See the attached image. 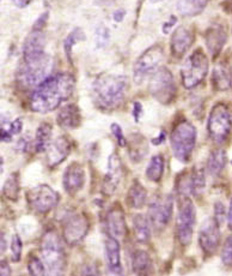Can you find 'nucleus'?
I'll list each match as a JSON object with an SVG mask.
<instances>
[{"label": "nucleus", "instance_id": "f257e3e1", "mask_svg": "<svg viewBox=\"0 0 232 276\" xmlns=\"http://www.w3.org/2000/svg\"><path fill=\"white\" fill-rule=\"evenodd\" d=\"M76 79L72 74L60 72L40 83L30 96V109L35 113H50L72 96Z\"/></svg>", "mask_w": 232, "mask_h": 276}, {"label": "nucleus", "instance_id": "f03ea898", "mask_svg": "<svg viewBox=\"0 0 232 276\" xmlns=\"http://www.w3.org/2000/svg\"><path fill=\"white\" fill-rule=\"evenodd\" d=\"M128 90V78L122 74H102L93 82V101L99 109L114 111L122 105Z\"/></svg>", "mask_w": 232, "mask_h": 276}, {"label": "nucleus", "instance_id": "7ed1b4c3", "mask_svg": "<svg viewBox=\"0 0 232 276\" xmlns=\"http://www.w3.org/2000/svg\"><path fill=\"white\" fill-rule=\"evenodd\" d=\"M53 68L51 58L47 53L23 57V62L17 71V79L24 88L37 87L49 77Z\"/></svg>", "mask_w": 232, "mask_h": 276}, {"label": "nucleus", "instance_id": "20e7f679", "mask_svg": "<svg viewBox=\"0 0 232 276\" xmlns=\"http://www.w3.org/2000/svg\"><path fill=\"white\" fill-rule=\"evenodd\" d=\"M41 258L49 275H61L66 269V254L61 238L54 229H48L41 240Z\"/></svg>", "mask_w": 232, "mask_h": 276}, {"label": "nucleus", "instance_id": "39448f33", "mask_svg": "<svg viewBox=\"0 0 232 276\" xmlns=\"http://www.w3.org/2000/svg\"><path fill=\"white\" fill-rule=\"evenodd\" d=\"M196 144V129L188 120H182L170 135V145L174 156L180 162L187 163L191 159Z\"/></svg>", "mask_w": 232, "mask_h": 276}, {"label": "nucleus", "instance_id": "423d86ee", "mask_svg": "<svg viewBox=\"0 0 232 276\" xmlns=\"http://www.w3.org/2000/svg\"><path fill=\"white\" fill-rule=\"evenodd\" d=\"M210 69L208 57L202 48H196L181 68V80L186 89L197 87L206 78Z\"/></svg>", "mask_w": 232, "mask_h": 276}, {"label": "nucleus", "instance_id": "0eeeda50", "mask_svg": "<svg viewBox=\"0 0 232 276\" xmlns=\"http://www.w3.org/2000/svg\"><path fill=\"white\" fill-rule=\"evenodd\" d=\"M232 131V118L225 103L219 102L211 109L207 122V132L214 143L222 144Z\"/></svg>", "mask_w": 232, "mask_h": 276}, {"label": "nucleus", "instance_id": "6e6552de", "mask_svg": "<svg viewBox=\"0 0 232 276\" xmlns=\"http://www.w3.org/2000/svg\"><path fill=\"white\" fill-rule=\"evenodd\" d=\"M148 90L154 99L163 105L173 103L176 97L177 87L171 71L167 68H159L151 77Z\"/></svg>", "mask_w": 232, "mask_h": 276}, {"label": "nucleus", "instance_id": "1a4fd4ad", "mask_svg": "<svg viewBox=\"0 0 232 276\" xmlns=\"http://www.w3.org/2000/svg\"><path fill=\"white\" fill-rule=\"evenodd\" d=\"M196 222V209L193 201L189 197H183L180 204L179 214L176 217L177 239L182 246H188L191 243L194 227Z\"/></svg>", "mask_w": 232, "mask_h": 276}, {"label": "nucleus", "instance_id": "9d476101", "mask_svg": "<svg viewBox=\"0 0 232 276\" xmlns=\"http://www.w3.org/2000/svg\"><path fill=\"white\" fill-rule=\"evenodd\" d=\"M174 212V198L171 195L154 196L148 204V220L156 232H162L170 223Z\"/></svg>", "mask_w": 232, "mask_h": 276}, {"label": "nucleus", "instance_id": "9b49d317", "mask_svg": "<svg viewBox=\"0 0 232 276\" xmlns=\"http://www.w3.org/2000/svg\"><path fill=\"white\" fill-rule=\"evenodd\" d=\"M164 59V50L160 45H153L147 48L134 64L133 79L137 84H141L148 76L158 70L160 63Z\"/></svg>", "mask_w": 232, "mask_h": 276}, {"label": "nucleus", "instance_id": "f8f14e48", "mask_svg": "<svg viewBox=\"0 0 232 276\" xmlns=\"http://www.w3.org/2000/svg\"><path fill=\"white\" fill-rule=\"evenodd\" d=\"M90 229V221L84 212H72L64 218L62 238L68 246H77L84 240Z\"/></svg>", "mask_w": 232, "mask_h": 276}, {"label": "nucleus", "instance_id": "ddd939ff", "mask_svg": "<svg viewBox=\"0 0 232 276\" xmlns=\"http://www.w3.org/2000/svg\"><path fill=\"white\" fill-rule=\"evenodd\" d=\"M27 201L34 211L39 214H48L58 206L60 196L49 185L41 184L28 191Z\"/></svg>", "mask_w": 232, "mask_h": 276}, {"label": "nucleus", "instance_id": "4468645a", "mask_svg": "<svg viewBox=\"0 0 232 276\" xmlns=\"http://www.w3.org/2000/svg\"><path fill=\"white\" fill-rule=\"evenodd\" d=\"M220 237H222L220 225L217 222L216 218H206L200 226L199 237H197L199 245L206 257H211L216 254L220 244Z\"/></svg>", "mask_w": 232, "mask_h": 276}, {"label": "nucleus", "instance_id": "2eb2a0df", "mask_svg": "<svg viewBox=\"0 0 232 276\" xmlns=\"http://www.w3.org/2000/svg\"><path fill=\"white\" fill-rule=\"evenodd\" d=\"M71 150H72V143H71L70 138L65 136V135L51 140L47 150H46V160H47L48 167L51 169L61 165L67 159Z\"/></svg>", "mask_w": 232, "mask_h": 276}, {"label": "nucleus", "instance_id": "dca6fc26", "mask_svg": "<svg viewBox=\"0 0 232 276\" xmlns=\"http://www.w3.org/2000/svg\"><path fill=\"white\" fill-rule=\"evenodd\" d=\"M122 166L120 156L116 153H113L109 156L108 160V171L103 178L102 183V192L107 196H111L115 194L117 186L122 179Z\"/></svg>", "mask_w": 232, "mask_h": 276}, {"label": "nucleus", "instance_id": "f3484780", "mask_svg": "<svg viewBox=\"0 0 232 276\" xmlns=\"http://www.w3.org/2000/svg\"><path fill=\"white\" fill-rule=\"evenodd\" d=\"M105 229L110 237L116 239H124L127 235V223H126L125 212L119 204L111 207L105 215Z\"/></svg>", "mask_w": 232, "mask_h": 276}, {"label": "nucleus", "instance_id": "a211bd4d", "mask_svg": "<svg viewBox=\"0 0 232 276\" xmlns=\"http://www.w3.org/2000/svg\"><path fill=\"white\" fill-rule=\"evenodd\" d=\"M62 185L68 195L74 196L84 188L85 185V169L82 163L72 162L66 168L62 177Z\"/></svg>", "mask_w": 232, "mask_h": 276}, {"label": "nucleus", "instance_id": "6ab92c4d", "mask_svg": "<svg viewBox=\"0 0 232 276\" xmlns=\"http://www.w3.org/2000/svg\"><path fill=\"white\" fill-rule=\"evenodd\" d=\"M194 42L193 31L186 27H179L174 31L170 40V51L176 59L182 58Z\"/></svg>", "mask_w": 232, "mask_h": 276}, {"label": "nucleus", "instance_id": "aec40b11", "mask_svg": "<svg viewBox=\"0 0 232 276\" xmlns=\"http://www.w3.org/2000/svg\"><path fill=\"white\" fill-rule=\"evenodd\" d=\"M104 251L109 273L114 275H121L124 269L121 264V246L119 239L108 235L104 243Z\"/></svg>", "mask_w": 232, "mask_h": 276}, {"label": "nucleus", "instance_id": "412c9836", "mask_svg": "<svg viewBox=\"0 0 232 276\" xmlns=\"http://www.w3.org/2000/svg\"><path fill=\"white\" fill-rule=\"evenodd\" d=\"M205 40L207 50L210 52L212 58L216 59L226 44L228 34H226V30L224 29L223 25H212V27L208 28L207 31H206Z\"/></svg>", "mask_w": 232, "mask_h": 276}, {"label": "nucleus", "instance_id": "4be33fe9", "mask_svg": "<svg viewBox=\"0 0 232 276\" xmlns=\"http://www.w3.org/2000/svg\"><path fill=\"white\" fill-rule=\"evenodd\" d=\"M56 122L62 130H74L79 128L82 124V114L78 106L74 103H68L60 108Z\"/></svg>", "mask_w": 232, "mask_h": 276}, {"label": "nucleus", "instance_id": "5701e85b", "mask_svg": "<svg viewBox=\"0 0 232 276\" xmlns=\"http://www.w3.org/2000/svg\"><path fill=\"white\" fill-rule=\"evenodd\" d=\"M46 36L42 30L34 29L28 35L23 46V57L35 56V54L45 53Z\"/></svg>", "mask_w": 232, "mask_h": 276}, {"label": "nucleus", "instance_id": "b1692460", "mask_svg": "<svg viewBox=\"0 0 232 276\" xmlns=\"http://www.w3.org/2000/svg\"><path fill=\"white\" fill-rule=\"evenodd\" d=\"M128 140V139H127ZM128 149H130V157L133 162L138 163L147 155L148 145L146 138L140 134L131 135L128 140Z\"/></svg>", "mask_w": 232, "mask_h": 276}, {"label": "nucleus", "instance_id": "393cba45", "mask_svg": "<svg viewBox=\"0 0 232 276\" xmlns=\"http://www.w3.org/2000/svg\"><path fill=\"white\" fill-rule=\"evenodd\" d=\"M128 206L133 209H142L147 202V191L139 180L132 183L127 194Z\"/></svg>", "mask_w": 232, "mask_h": 276}, {"label": "nucleus", "instance_id": "a878e982", "mask_svg": "<svg viewBox=\"0 0 232 276\" xmlns=\"http://www.w3.org/2000/svg\"><path fill=\"white\" fill-rule=\"evenodd\" d=\"M132 270L137 275L150 274L152 270V260L145 250H136L132 255Z\"/></svg>", "mask_w": 232, "mask_h": 276}, {"label": "nucleus", "instance_id": "bb28decb", "mask_svg": "<svg viewBox=\"0 0 232 276\" xmlns=\"http://www.w3.org/2000/svg\"><path fill=\"white\" fill-rule=\"evenodd\" d=\"M151 222L142 214H137L133 217V231L134 237L138 243L146 244L151 238Z\"/></svg>", "mask_w": 232, "mask_h": 276}, {"label": "nucleus", "instance_id": "cd10ccee", "mask_svg": "<svg viewBox=\"0 0 232 276\" xmlns=\"http://www.w3.org/2000/svg\"><path fill=\"white\" fill-rule=\"evenodd\" d=\"M208 0H177L176 8L180 15L185 17H194L205 10Z\"/></svg>", "mask_w": 232, "mask_h": 276}, {"label": "nucleus", "instance_id": "c85d7f7f", "mask_svg": "<svg viewBox=\"0 0 232 276\" xmlns=\"http://www.w3.org/2000/svg\"><path fill=\"white\" fill-rule=\"evenodd\" d=\"M165 160L162 154H157L151 157L147 167H146V177L153 183H159L164 174Z\"/></svg>", "mask_w": 232, "mask_h": 276}, {"label": "nucleus", "instance_id": "c756f323", "mask_svg": "<svg viewBox=\"0 0 232 276\" xmlns=\"http://www.w3.org/2000/svg\"><path fill=\"white\" fill-rule=\"evenodd\" d=\"M228 156H226L225 150L223 149H216L210 154L207 160V171L212 177H217L223 172L225 168Z\"/></svg>", "mask_w": 232, "mask_h": 276}, {"label": "nucleus", "instance_id": "7c9ffc66", "mask_svg": "<svg viewBox=\"0 0 232 276\" xmlns=\"http://www.w3.org/2000/svg\"><path fill=\"white\" fill-rule=\"evenodd\" d=\"M51 125L48 123H44L37 128L35 134V150L37 153H44L47 150L48 145L50 144L51 138Z\"/></svg>", "mask_w": 232, "mask_h": 276}, {"label": "nucleus", "instance_id": "2f4dec72", "mask_svg": "<svg viewBox=\"0 0 232 276\" xmlns=\"http://www.w3.org/2000/svg\"><path fill=\"white\" fill-rule=\"evenodd\" d=\"M212 83H213L216 90L224 91L231 89L230 70L223 68V66H217L213 71V76H212Z\"/></svg>", "mask_w": 232, "mask_h": 276}, {"label": "nucleus", "instance_id": "473e14b6", "mask_svg": "<svg viewBox=\"0 0 232 276\" xmlns=\"http://www.w3.org/2000/svg\"><path fill=\"white\" fill-rule=\"evenodd\" d=\"M19 174L18 173H12L8 175L7 180L4 184V188H2V195L8 201H12V202H17L19 196Z\"/></svg>", "mask_w": 232, "mask_h": 276}, {"label": "nucleus", "instance_id": "72a5a7b5", "mask_svg": "<svg viewBox=\"0 0 232 276\" xmlns=\"http://www.w3.org/2000/svg\"><path fill=\"white\" fill-rule=\"evenodd\" d=\"M84 40H85V34L83 33V30L80 29V28L73 29L64 40V51L66 56H67L68 62L72 63V50L74 46L78 44L79 41H84Z\"/></svg>", "mask_w": 232, "mask_h": 276}, {"label": "nucleus", "instance_id": "f704fd0d", "mask_svg": "<svg viewBox=\"0 0 232 276\" xmlns=\"http://www.w3.org/2000/svg\"><path fill=\"white\" fill-rule=\"evenodd\" d=\"M191 178H193V194L200 195L206 186L205 171L202 168H194L191 172Z\"/></svg>", "mask_w": 232, "mask_h": 276}, {"label": "nucleus", "instance_id": "c9c22d12", "mask_svg": "<svg viewBox=\"0 0 232 276\" xmlns=\"http://www.w3.org/2000/svg\"><path fill=\"white\" fill-rule=\"evenodd\" d=\"M28 272L30 275H45L47 273V268L44 260L37 256H30L28 260Z\"/></svg>", "mask_w": 232, "mask_h": 276}, {"label": "nucleus", "instance_id": "e433bc0d", "mask_svg": "<svg viewBox=\"0 0 232 276\" xmlns=\"http://www.w3.org/2000/svg\"><path fill=\"white\" fill-rule=\"evenodd\" d=\"M94 40H96V46L98 48L107 47L109 41H110V33H109V29L104 24L98 25V27L96 28Z\"/></svg>", "mask_w": 232, "mask_h": 276}, {"label": "nucleus", "instance_id": "4c0bfd02", "mask_svg": "<svg viewBox=\"0 0 232 276\" xmlns=\"http://www.w3.org/2000/svg\"><path fill=\"white\" fill-rule=\"evenodd\" d=\"M222 262L226 267H232V235L225 240L222 249Z\"/></svg>", "mask_w": 232, "mask_h": 276}, {"label": "nucleus", "instance_id": "58836bf2", "mask_svg": "<svg viewBox=\"0 0 232 276\" xmlns=\"http://www.w3.org/2000/svg\"><path fill=\"white\" fill-rule=\"evenodd\" d=\"M22 250L23 244L21 240V237L18 234H15L11 240V251H12V261L19 262L22 258Z\"/></svg>", "mask_w": 232, "mask_h": 276}, {"label": "nucleus", "instance_id": "ea45409f", "mask_svg": "<svg viewBox=\"0 0 232 276\" xmlns=\"http://www.w3.org/2000/svg\"><path fill=\"white\" fill-rule=\"evenodd\" d=\"M110 130H111V134H113L114 137H115L117 144L121 146V148H126L128 144V140H127V138L125 137L121 126H120L119 124L113 123L110 125Z\"/></svg>", "mask_w": 232, "mask_h": 276}, {"label": "nucleus", "instance_id": "a19ab883", "mask_svg": "<svg viewBox=\"0 0 232 276\" xmlns=\"http://www.w3.org/2000/svg\"><path fill=\"white\" fill-rule=\"evenodd\" d=\"M214 218L219 225H223L225 221V218H228V214H226L225 206L220 201L214 203Z\"/></svg>", "mask_w": 232, "mask_h": 276}, {"label": "nucleus", "instance_id": "79ce46f5", "mask_svg": "<svg viewBox=\"0 0 232 276\" xmlns=\"http://www.w3.org/2000/svg\"><path fill=\"white\" fill-rule=\"evenodd\" d=\"M31 144V138L30 136H23L22 138H19L18 142L16 144V151H21V153H27L29 150Z\"/></svg>", "mask_w": 232, "mask_h": 276}, {"label": "nucleus", "instance_id": "37998d69", "mask_svg": "<svg viewBox=\"0 0 232 276\" xmlns=\"http://www.w3.org/2000/svg\"><path fill=\"white\" fill-rule=\"evenodd\" d=\"M12 135H19L23 130V120L22 118H17V119L13 120L12 123L10 124V129H8Z\"/></svg>", "mask_w": 232, "mask_h": 276}, {"label": "nucleus", "instance_id": "c03bdc74", "mask_svg": "<svg viewBox=\"0 0 232 276\" xmlns=\"http://www.w3.org/2000/svg\"><path fill=\"white\" fill-rule=\"evenodd\" d=\"M132 114H133L134 120H136V122L138 123L139 119H140V117L142 116V105L139 101H134V103H133V112H132Z\"/></svg>", "mask_w": 232, "mask_h": 276}, {"label": "nucleus", "instance_id": "a18cd8bd", "mask_svg": "<svg viewBox=\"0 0 232 276\" xmlns=\"http://www.w3.org/2000/svg\"><path fill=\"white\" fill-rule=\"evenodd\" d=\"M12 132L10 130H6L4 126H1V132H0V138H1V142L4 143H10L12 140Z\"/></svg>", "mask_w": 232, "mask_h": 276}, {"label": "nucleus", "instance_id": "49530a36", "mask_svg": "<svg viewBox=\"0 0 232 276\" xmlns=\"http://www.w3.org/2000/svg\"><path fill=\"white\" fill-rule=\"evenodd\" d=\"M47 18H48V12H45L44 15L40 16V18L37 19L35 25H34V29H35V30H42V29H44V27L46 25V22H47Z\"/></svg>", "mask_w": 232, "mask_h": 276}, {"label": "nucleus", "instance_id": "de8ad7c7", "mask_svg": "<svg viewBox=\"0 0 232 276\" xmlns=\"http://www.w3.org/2000/svg\"><path fill=\"white\" fill-rule=\"evenodd\" d=\"M176 22H177L176 17L171 16V18L169 19L167 23H164V25H163V33H164V34L170 33V29L174 27L175 24H176Z\"/></svg>", "mask_w": 232, "mask_h": 276}, {"label": "nucleus", "instance_id": "09e8293b", "mask_svg": "<svg viewBox=\"0 0 232 276\" xmlns=\"http://www.w3.org/2000/svg\"><path fill=\"white\" fill-rule=\"evenodd\" d=\"M0 274H1L2 276L11 275V268H10V266H8L7 261H5V260L1 261V266H0Z\"/></svg>", "mask_w": 232, "mask_h": 276}, {"label": "nucleus", "instance_id": "8fccbe9b", "mask_svg": "<svg viewBox=\"0 0 232 276\" xmlns=\"http://www.w3.org/2000/svg\"><path fill=\"white\" fill-rule=\"evenodd\" d=\"M83 275H97L98 274V270L94 266H87L84 267L82 270Z\"/></svg>", "mask_w": 232, "mask_h": 276}, {"label": "nucleus", "instance_id": "3c124183", "mask_svg": "<svg viewBox=\"0 0 232 276\" xmlns=\"http://www.w3.org/2000/svg\"><path fill=\"white\" fill-rule=\"evenodd\" d=\"M125 16H126V11L122 10V8H120V10H116L115 12H114L113 18H114V21H115V22L120 23V22L124 21Z\"/></svg>", "mask_w": 232, "mask_h": 276}, {"label": "nucleus", "instance_id": "603ef678", "mask_svg": "<svg viewBox=\"0 0 232 276\" xmlns=\"http://www.w3.org/2000/svg\"><path fill=\"white\" fill-rule=\"evenodd\" d=\"M164 139H165V132L164 131H162L160 134L158 135V137H154L151 139V143L154 145H159V144H162L163 142H164Z\"/></svg>", "mask_w": 232, "mask_h": 276}, {"label": "nucleus", "instance_id": "864d4df0", "mask_svg": "<svg viewBox=\"0 0 232 276\" xmlns=\"http://www.w3.org/2000/svg\"><path fill=\"white\" fill-rule=\"evenodd\" d=\"M12 1L17 7L23 8V7H27L28 5H29L30 2L33 1V0H12Z\"/></svg>", "mask_w": 232, "mask_h": 276}, {"label": "nucleus", "instance_id": "5fc2aeb1", "mask_svg": "<svg viewBox=\"0 0 232 276\" xmlns=\"http://www.w3.org/2000/svg\"><path fill=\"white\" fill-rule=\"evenodd\" d=\"M228 225L232 229V197L230 200V206H229V211H228Z\"/></svg>", "mask_w": 232, "mask_h": 276}, {"label": "nucleus", "instance_id": "6e6d98bb", "mask_svg": "<svg viewBox=\"0 0 232 276\" xmlns=\"http://www.w3.org/2000/svg\"><path fill=\"white\" fill-rule=\"evenodd\" d=\"M6 250V240H5L4 233H1V254H4Z\"/></svg>", "mask_w": 232, "mask_h": 276}, {"label": "nucleus", "instance_id": "4d7b16f0", "mask_svg": "<svg viewBox=\"0 0 232 276\" xmlns=\"http://www.w3.org/2000/svg\"><path fill=\"white\" fill-rule=\"evenodd\" d=\"M230 70V80H231V89H232V68L229 69Z\"/></svg>", "mask_w": 232, "mask_h": 276}, {"label": "nucleus", "instance_id": "13d9d810", "mask_svg": "<svg viewBox=\"0 0 232 276\" xmlns=\"http://www.w3.org/2000/svg\"><path fill=\"white\" fill-rule=\"evenodd\" d=\"M150 1H151V2H153V4H154V2H159V1H163V0H150Z\"/></svg>", "mask_w": 232, "mask_h": 276}]
</instances>
